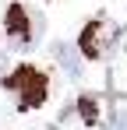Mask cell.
Listing matches in <instances>:
<instances>
[{
    "label": "cell",
    "instance_id": "6da1fadb",
    "mask_svg": "<svg viewBox=\"0 0 127 130\" xmlns=\"http://www.w3.org/2000/svg\"><path fill=\"white\" fill-rule=\"evenodd\" d=\"M4 88L14 95L18 109H39L42 102H46L49 81H46V74L35 70V67H18V70H11V74L4 77Z\"/></svg>",
    "mask_w": 127,
    "mask_h": 130
},
{
    "label": "cell",
    "instance_id": "7a4b0ae2",
    "mask_svg": "<svg viewBox=\"0 0 127 130\" xmlns=\"http://www.w3.org/2000/svg\"><path fill=\"white\" fill-rule=\"evenodd\" d=\"M42 32H46V25H42V18L35 14H28L21 4H11L7 7V14H4V35H7V46L11 49H32V46L42 39Z\"/></svg>",
    "mask_w": 127,
    "mask_h": 130
},
{
    "label": "cell",
    "instance_id": "3957f363",
    "mask_svg": "<svg viewBox=\"0 0 127 130\" xmlns=\"http://www.w3.org/2000/svg\"><path fill=\"white\" fill-rule=\"evenodd\" d=\"M117 39H120V28L109 21V18H95V21L85 25L81 39H78V49H81L88 60H103L106 53L117 46Z\"/></svg>",
    "mask_w": 127,
    "mask_h": 130
},
{
    "label": "cell",
    "instance_id": "277c9868",
    "mask_svg": "<svg viewBox=\"0 0 127 130\" xmlns=\"http://www.w3.org/2000/svg\"><path fill=\"white\" fill-rule=\"evenodd\" d=\"M53 56H57V63L64 67V74L67 77H81L85 74V63H81V56H78V49L74 46H67V42H53Z\"/></svg>",
    "mask_w": 127,
    "mask_h": 130
},
{
    "label": "cell",
    "instance_id": "5b68a950",
    "mask_svg": "<svg viewBox=\"0 0 127 130\" xmlns=\"http://www.w3.org/2000/svg\"><path fill=\"white\" fill-rule=\"evenodd\" d=\"M78 112H81L85 123H99V106H95V99H81V102H78Z\"/></svg>",
    "mask_w": 127,
    "mask_h": 130
},
{
    "label": "cell",
    "instance_id": "8992f818",
    "mask_svg": "<svg viewBox=\"0 0 127 130\" xmlns=\"http://www.w3.org/2000/svg\"><path fill=\"white\" fill-rule=\"evenodd\" d=\"M109 130H127V109H117L113 120H109Z\"/></svg>",
    "mask_w": 127,
    "mask_h": 130
},
{
    "label": "cell",
    "instance_id": "52a82bcc",
    "mask_svg": "<svg viewBox=\"0 0 127 130\" xmlns=\"http://www.w3.org/2000/svg\"><path fill=\"white\" fill-rule=\"evenodd\" d=\"M7 77V63H4V56H0V81Z\"/></svg>",
    "mask_w": 127,
    "mask_h": 130
}]
</instances>
